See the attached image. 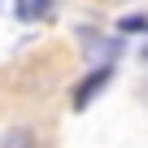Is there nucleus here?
<instances>
[{
    "mask_svg": "<svg viewBox=\"0 0 148 148\" xmlns=\"http://www.w3.org/2000/svg\"><path fill=\"white\" fill-rule=\"evenodd\" d=\"M0 148H39V144H35V131L31 126H9L5 139H0Z\"/></svg>",
    "mask_w": 148,
    "mask_h": 148,
    "instance_id": "f03ea898",
    "label": "nucleus"
},
{
    "mask_svg": "<svg viewBox=\"0 0 148 148\" xmlns=\"http://www.w3.org/2000/svg\"><path fill=\"white\" fill-rule=\"evenodd\" d=\"M109 74H113V65H109V61H100V65L87 74V79L74 87V109H87V105H92V96H96V92L109 83Z\"/></svg>",
    "mask_w": 148,
    "mask_h": 148,
    "instance_id": "f257e3e1",
    "label": "nucleus"
},
{
    "mask_svg": "<svg viewBox=\"0 0 148 148\" xmlns=\"http://www.w3.org/2000/svg\"><path fill=\"white\" fill-rule=\"evenodd\" d=\"M118 31H126V35H135V31H148V18H122V22H118Z\"/></svg>",
    "mask_w": 148,
    "mask_h": 148,
    "instance_id": "20e7f679",
    "label": "nucleus"
},
{
    "mask_svg": "<svg viewBox=\"0 0 148 148\" xmlns=\"http://www.w3.org/2000/svg\"><path fill=\"white\" fill-rule=\"evenodd\" d=\"M52 9V0H18V5H13V13L22 18V22H35V18H44Z\"/></svg>",
    "mask_w": 148,
    "mask_h": 148,
    "instance_id": "7ed1b4c3",
    "label": "nucleus"
},
{
    "mask_svg": "<svg viewBox=\"0 0 148 148\" xmlns=\"http://www.w3.org/2000/svg\"><path fill=\"white\" fill-rule=\"evenodd\" d=\"M144 61H148V44H144Z\"/></svg>",
    "mask_w": 148,
    "mask_h": 148,
    "instance_id": "39448f33",
    "label": "nucleus"
}]
</instances>
